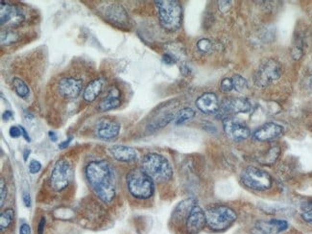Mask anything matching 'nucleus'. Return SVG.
<instances>
[{"label": "nucleus", "instance_id": "aec40b11", "mask_svg": "<svg viewBox=\"0 0 312 234\" xmlns=\"http://www.w3.org/2000/svg\"><path fill=\"white\" fill-rule=\"evenodd\" d=\"M103 89V81L101 79H94L86 87L83 98L86 102L92 103L100 95Z\"/></svg>", "mask_w": 312, "mask_h": 234}, {"label": "nucleus", "instance_id": "ea45409f", "mask_svg": "<svg viewBox=\"0 0 312 234\" xmlns=\"http://www.w3.org/2000/svg\"><path fill=\"white\" fill-rule=\"evenodd\" d=\"M45 226H46V218L42 217L39 222V225H38V234H44Z\"/></svg>", "mask_w": 312, "mask_h": 234}, {"label": "nucleus", "instance_id": "39448f33", "mask_svg": "<svg viewBox=\"0 0 312 234\" xmlns=\"http://www.w3.org/2000/svg\"><path fill=\"white\" fill-rule=\"evenodd\" d=\"M205 212L207 226L214 232H221L229 229L237 219V214L234 209L224 204L208 207Z\"/></svg>", "mask_w": 312, "mask_h": 234}, {"label": "nucleus", "instance_id": "2f4dec72", "mask_svg": "<svg viewBox=\"0 0 312 234\" xmlns=\"http://www.w3.org/2000/svg\"><path fill=\"white\" fill-rule=\"evenodd\" d=\"M7 197V187H6V184L3 178H1L0 181V206L2 207L5 203Z\"/></svg>", "mask_w": 312, "mask_h": 234}, {"label": "nucleus", "instance_id": "e433bc0d", "mask_svg": "<svg viewBox=\"0 0 312 234\" xmlns=\"http://www.w3.org/2000/svg\"><path fill=\"white\" fill-rule=\"evenodd\" d=\"M22 201H23L24 205H25L26 207H30V206H31V197H30L29 192L23 191V193H22Z\"/></svg>", "mask_w": 312, "mask_h": 234}, {"label": "nucleus", "instance_id": "ddd939ff", "mask_svg": "<svg viewBox=\"0 0 312 234\" xmlns=\"http://www.w3.org/2000/svg\"><path fill=\"white\" fill-rule=\"evenodd\" d=\"M283 131V127L280 124L269 122L257 129L253 133V138L260 142H270L281 138Z\"/></svg>", "mask_w": 312, "mask_h": 234}, {"label": "nucleus", "instance_id": "7c9ffc66", "mask_svg": "<svg viewBox=\"0 0 312 234\" xmlns=\"http://www.w3.org/2000/svg\"><path fill=\"white\" fill-rule=\"evenodd\" d=\"M234 82L232 78L223 79L220 83V91L227 94L234 91Z\"/></svg>", "mask_w": 312, "mask_h": 234}, {"label": "nucleus", "instance_id": "a19ab883", "mask_svg": "<svg viewBox=\"0 0 312 234\" xmlns=\"http://www.w3.org/2000/svg\"><path fill=\"white\" fill-rule=\"evenodd\" d=\"M14 116V113L11 111V110H5L2 114V118L4 121H8L10 120L12 117Z\"/></svg>", "mask_w": 312, "mask_h": 234}, {"label": "nucleus", "instance_id": "a18cd8bd", "mask_svg": "<svg viewBox=\"0 0 312 234\" xmlns=\"http://www.w3.org/2000/svg\"><path fill=\"white\" fill-rule=\"evenodd\" d=\"M29 154H30V151H28V150H25V151H24V160H25V161L27 160V157L29 156Z\"/></svg>", "mask_w": 312, "mask_h": 234}, {"label": "nucleus", "instance_id": "412c9836", "mask_svg": "<svg viewBox=\"0 0 312 234\" xmlns=\"http://www.w3.org/2000/svg\"><path fill=\"white\" fill-rule=\"evenodd\" d=\"M281 156V147L279 145H273L269 149H267L265 152L261 153L260 156L257 157V160L259 163L262 165H273L276 163V161L279 159Z\"/></svg>", "mask_w": 312, "mask_h": 234}, {"label": "nucleus", "instance_id": "c9c22d12", "mask_svg": "<svg viewBox=\"0 0 312 234\" xmlns=\"http://www.w3.org/2000/svg\"><path fill=\"white\" fill-rule=\"evenodd\" d=\"M219 10L223 13L228 12V10L231 7V2L230 1H219L218 2Z\"/></svg>", "mask_w": 312, "mask_h": 234}, {"label": "nucleus", "instance_id": "cd10ccee", "mask_svg": "<svg viewBox=\"0 0 312 234\" xmlns=\"http://www.w3.org/2000/svg\"><path fill=\"white\" fill-rule=\"evenodd\" d=\"M291 56L294 60H300L304 56V40L299 39L291 48Z\"/></svg>", "mask_w": 312, "mask_h": 234}, {"label": "nucleus", "instance_id": "f8f14e48", "mask_svg": "<svg viewBox=\"0 0 312 234\" xmlns=\"http://www.w3.org/2000/svg\"><path fill=\"white\" fill-rule=\"evenodd\" d=\"M251 110L252 105L249 100L245 98H229L221 103L218 113L230 116L236 113H248Z\"/></svg>", "mask_w": 312, "mask_h": 234}, {"label": "nucleus", "instance_id": "72a5a7b5", "mask_svg": "<svg viewBox=\"0 0 312 234\" xmlns=\"http://www.w3.org/2000/svg\"><path fill=\"white\" fill-rule=\"evenodd\" d=\"M42 169V163L37 159H32L29 163V171L31 174H37Z\"/></svg>", "mask_w": 312, "mask_h": 234}, {"label": "nucleus", "instance_id": "c03bdc74", "mask_svg": "<svg viewBox=\"0 0 312 234\" xmlns=\"http://www.w3.org/2000/svg\"><path fill=\"white\" fill-rule=\"evenodd\" d=\"M48 136H49V139L51 140V141H53V142H56L57 140H58V137H57V135H56L54 132H49V133H48Z\"/></svg>", "mask_w": 312, "mask_h": 234}, {"label": "nucleus", "instance_id": "6e6552de", "mask_svg": "<svg viewBox=\"0 0 312 234\" xmlns=\"http://www.w3.org/2000/svg\"><path fill=\"white\" fill-rule=\"evenodd\" d=\"M71 177V165L66 158L59 159L50 176V186L53 190L60 192L67 187Z\"/></svg>", "mask_w": 312, "mask_h": 234}, {"label": "nucleus", "instance_id": "f3484780", "mask_svg": "<svg viewBox=\"0 0 312 234\" xmlns=\"http://www.w3.org/2000/svg\"><path fill=\"white\" fill-rule=\"evenodd\" d=\"M196 106L200 111L206 114H216L220 109L218 98L216 94L207 93L196 100Z\"/></svg>", "mask_w": 312, "mask_h": 234}, {"label": "nucleus", "instance_id": "9b49d317", "mask_svg": "<svg viewBox=\"0 0 312 234\" xmlns=\"http://www.w3.org/2000/svg\"><path fill=\"white\" fill-rule=\"evenodd\" d=\"M288 223L280 219L258 221L252 228V234H279L286 231Z\"/></svg>", "mask_w": 312, "mask_h": 234}, {"label": "nucleus", "instance_id": "dca6fc26", "mask_svg": "<svg viewBox=\"0 0 312 234\" xmlns=\"http://www.w3.org/2000/svg\"><path fill=\"white\" fill-rule=\"evenodd\" d=\"M83 89V83L79 79L73 77H65L59 81L57 85V91L59 94L67 99L76 98L81 94Z\"/></svg>", "mask_w": 312, "mask_h": 234}, {"label": "nucleus", "instance_id": "f704fd0d", "mask_svg": "<svg viewBox=\"0 0 312 234\" xmlns=\"http://www.w3.org/2000/svg\"><path fill=\"white\" fill-rule=\"evenodd\" d=\"M9 135L11 138L13 139H17L19 137L22 136V132H21V129L19 128V126H12L9 130Z\"/></svg>", "mask_w": 312, "mask_h": 234}, {"label": "nucleus", "instance_id": "58836bf2", "mask_svg": "<svg viewBox=\"0 0 312 234\" xmlns=\"http://www.w3.org/2000/svg\"><path fill=\"white\" fill-rule=\"evenodd\" d=\"M19 234H31V229L30 226L26 223L22 224L19 228Z\"/></svg>", "mask_w": 312, "mask_h": 234}, {"label": "nucleus", "instance_id": "79ce46f5", "mask_svg": "<svg viewBox=\"0 0 312 234\" xmlns=\"http://www.w3.org/2000/svg\"><path fill=\"white\" fill-rule=\"evenodd\" d=\"M71 140H72V138L69 137L66 140L62 141V142H61V143L59 144V148H60V149H65V148L69 145V143H70V141Z\"/></svg>", "mask_w": 312, "mask_h": 234}, {"label": "nucleus", "instance_id": "a878e982", "mask_svg": "<svg viewBox=\"0 0 312 234\" xmlns=\"http://www.w3.org/2000/svg\"><path fill=\"white\" fill-rule=\"evenodd\" d=\"M174 119V115L173 114H166V115H163L161 116L160 118H157L156 121H154L153 123H151L148 129L151 131V132H154L156 131L160 128H163L165 126L167 125L169 122H171L172 120Z\"/></svg>", "mask_w": 312, "mask_h": 234}, {"label": "nucleus", "instance_id": "7ed1b4c3", "mask_svg": "<svg viewBox=\"0 0 312 234\" xmlns=\"http://www.w3.org/2000/svg\"><path fill=\"white\" fill-rule=\"evenodd\" d=\"M160 25L167 31H177L182 25L183 8L179 1H155Z\"/></svg>", "mask_w": 312, "mask_h": 234}, {"label": "nucleus", "instance_id": "5701e85b", "mask_svg": "<svg viewBox=\"0 0 312 234\" xmlns=\"http://www.w3.org/2000/svg\"><path fill=\"white\" fill-rule=\"evenodd\" d=\"M14 217H15V211H14V209H11V208L6 209V210H4L1 213V216H0V230H1L2 233L10 227V225L14 221Z\"/></svg>", "mask_w": 312, "mask_h": 234}, {"label": "nucleus", "instance_id": "473e14b6", "mask_svg": "<svg viewBox=\"0 0 312 234\" xmlns=\"http://www.w3.org/2000/svg\"><path fill=\"white\" fill-rule=\"evenodd\" d=\"M302 218L308 224L312 225V203H311L307 208L304 209V211L302 213Z\"/></svg>", "mask_w": 312, "mask_h": 234}, {"label": "nucleus", "instance_id": "9d476101", "mask_svg": "<svg viewBox=\"0 0 312 234\" xmlns=\"http://www.w3.org/2000/svg\"><path fill=\"white\" fill-rule=\"evenodd\" d=\"M185 225L188 234H198L207 226L206 212L200 205L196 204L192 207L185 220Z\"/></svg>", "mask_w": 312, "mask_h": 234}, {"label": "nucleus", "instance_id": "a211bd4d", "mask_svg": "<svg viewBox=\"0 0 312 234\" xmlns=\"http://www.w3.org/2000/svg\"><path fill=\"white\" fill-rule=\"evenodd\" d=\"M109 153L112 157L121 162H132L138 159V152L130 147L125 145H113L109 148Z\"/></svg>", "mask_w": 312, "mask_h": 234}, {"label": "nucleus", "instance_id": "c85d7f7f", "mask_svg": "<svg viewBox=\"0 0 312 234\" xmlns=\"http://www.w3.org/2000/svg\"><path fill=\"white\" fill-rule=\"evenodd\" d=\"M18 37L16 33L5 31L1 33V45H11L17 41Z\"/></svg>", "mask_w": 312, "mask_h": 234}, {"label": "nucleus", "instance_id": "0eeeda50", "mask_svg": "<svg viewBox=\"0 0 312 234\" xmlns=\"http://www.w3.org/2000/svg\"><path fill=\"white\" fill-rule=\"evenodd\" d=\"M240 181L245 187L260 192L270 189L273 185L270 174L255 166L246 167L240 175Z\"/></svg>", "mask_w": 312, "mask_h": 234}, {"label": "nucleus", "instance_id": "20e7f679", "mask_svg": "<svg viewBox=\"0 0 312 234\" xmlns=\"http://www.w3.org/2000/svg\"><path fill=\"white\" fill-rule=\"evenodd\" d=\"M126 183L129 193L137 199L146 200L154 194V181L141 168L129 172L126 177Z\"/></svg>", "mask_w": 312, "mask_h": 234}, {"label": "nucleus", "instance_id": "4be33fe9", "mask_svg": "<svg viewBox=\"0 0 312 234\" xmlns=\"http://www.w3.org/2000/svg\"><path fill=\"white\" fill-rule=\"evenodd\" d=\"M196 204H197V201L194 198H188L187 200L181 202L176 206V208L174 210V213H173L174 220L177 222L186 220L189 211Z\"/></svg>", "mask_w": 312, "mask_h": 234}, {"label": "nucleus", "instance_id": "4c0bfd02", "mask_svg": "<svg viewBox=\"0 0 312 234\" xmlns=\"http://www.w3.org/2000/svg\"><path fill=\"white\" fill-rule=\"evenodd\" d=\"M162 61L166 64H173V63H176L175 58L172 55H170L169 53H166V54H164L162 56Z\"/></svg>", "mask_w": 312, "mask_h": 234}, {"label": "nucleus", "instance_id": "37998d69", "mask_svg": "<svg viewBox=\"0 0 312 234\" xmlns=\"http://www.w3.org/2000/svg\"><path fill=\"white\" fill-rule=\"evenodd\" d=\"M19 128L21 129V132H22V137H23V139L27 141V142H30L31 141V139H30V137L28 136V134H27V132L25 131V129L22 127V126H19Z\"/></svg>", "mask_w": 312, "mask_h": 234}, {"label": "nucleus", "instance_id": "b1692460", "mask_svg": "<svg viewBox=\"0 0 312 234\" xmlns=\"http://www.w3.org/2000/svg\"><path fill=\"white\" fill-rule=\"evenodd\" d=\"M195 116V111L194 109L191 108H185V109H181L178 114L176 115L175 118V124L176 125H181L185 122H187L188 120L192 119Z\"/></svg>", "mask_w": 312, "mask_h": 234}, {"label": "nucleus", "instance_id": "c756f323", "mask_svg": "<svg viewBox=\"0 0 312 234\" xmlns=\"http://www.w3.org/2000/svg\"><path fill=\"white\" fill-rule=\"evenodd\" d=\"M197 48L199 49V51H201L203 53H209L213 48V45L208 39H201L197 43Z\"/></svg>", "mask_w": 312, "mask_h": 234}, {"label": "nucleus", "instance_id": "4468645a", "mask_svg": "<svg viewBox=\"0 0 312 234\" xmlns=\"http://www.w3.org/2000/svg\"><path fill=\"white\" fill-rule=\"evenodd\" d=\"M24 20V16L16 6L4 3L1 1L0 5V23L1 26L9 25L14 27L19 25Z\"/></svg>", "mask_w": 312, "mask_h": 234}, {"label": "nucleus", "instance_id": "423d86ee", "mask_svg": "<svg viewBox=\"0 0 312 234\" xmlns=\"http://www.w3.org/2000/svg\"><path fill=\"white\" fill-rule=\"evenodd\" d=\"M282 72V65L278 60L266 59L259 65L255 73V84L260 89H266L281 78Z\"/></svg>", "mask_w": 312, "mask_h": 234}, {"label": "nucleus", "instance_id": "1a4fd4ad", "mask_svg": "<svg viewBox=\"0 0 312 234\" xmlns=\"http://www.w3.org/2000/svg\"><path fill=\"white\" fill-rule=\"evenodd\" d=\"M223 129L226 136L235 142L245 140L251 136V131L248 126L232 116H227L224 118Z\"/></svg>", "mask_w": 312, "mask_h": 234}, {"label": "nucleus", "instance_id": "bb28decb", "mask_svg": "<svg viewBox=\"0 0 312 234\" xmlns=\"http://www.w3.org/2000/svg\"><path fill=\"white\" fill-rule=\"evenodd\" d=\"M232 79L234 82V91H236L237 93H243L245 90H247L248 83L246 79L243 78L239 74H235Z\"/></svg>", "mask_w": 312, "mask_h": 234}, {"label": "nucleus", "instance_id": "2eb2a0df", "mask_svg": "<svg viewBox=\"0 0 312 234\" xmlns=\"http://www.w3.org/2000/svg\"><path fill=\"white\" fill-rule=\"evenodd\" d=\"M120 130L121 125L119 122L109 118H104L97 122V124L95 125L94 134L97 138L101 140H109L116 138Z\"/></svg>", "mask_w": 312, "mask_h": 234}, {"label": "nucleus", "instance_id": "393cba45", "mask_svg": "<svg viewBox=\"0 0 312 234\" xmlns=\"http://www.w3.org/2000/svg\"><path fill=\"white\" fill-rule=\"evenodd\" d=\"M13 87H14L16 94L21 98H26L30 94L28 86L21 79H13Z\"/></svg>", "mask_w": 312, "mask_h": 234}, {"label": "nucleus", "instance_id": "6ab92c4d", "mask_svg": "<svg viewBox=\"0 0 312 234\" xmlns=\"http://www.w3.org/2000/svg\"><path fill=\"white\" fill-rule=\"evenodd\" d=\"M121 105V94L116 88H110L107 95L101 100L98 105L100 111H109L116 109Z\"/></svg>", "mask_w": 312, "mask_h": 234}, {"label": "nucleus", "instance_id": "f03ea898", "mask_svg": "<svg viewBox=\"0 0 312 234\" xmlns=\"http://www.w3.org/2000/svg\"><path fill=\"white\" fill-rule=\"evenodd\" d=\"M141 169L153 181L166 183L173 176L171 164L165 156L156 153H150L141 159Z\"/></svg>", "mask_w": 312, "mask_h": 234}, {"label": "nucleus", "instance_id": "f257e3e1", "mask_svg": "<svg viewBox=\"0 0 312 234\" xmlns=\"http://www.w3.org/2000/svg\"><path fill=\"white\" fill-rule=\"evenodd\" d=\"M86 178L95 195L104 203L114 199L116 187L114 174L105 160L92 161L86 167Z\"/></svg>", "mask_w": 312, "mask_h": 234}]
</instances>
